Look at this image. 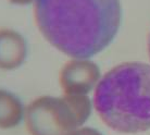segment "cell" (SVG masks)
<instances>
[{
  "label": "cell",
  "mask_w": 150,
  "mask_h": 135,
  "mask_svg": "<svg viewBox=\"0 0 150 135\" xmlns=\"http://www.w3.org/2000/svg\"><path fill=\"white\" fill-rule=\"evenodd\" d=\"M33 9L41 36L70 58L101 53L121 24L120 0H36Z\"/></svg>",
  "instance_id": "cell-1"
},
{
  "label": "cell",
  "mask_w": 150,
  "mask_h": 135,
  "mask_svg": "<svg viewBox=\"0 0 150 135\" xmlns=\"http://www.w3.org/2000/svg\"><path fill=\"white\" fill-rule=\"evenodd\" d=\"M93 105L113 131L136 134L150 130V65L134 61L112 68L95 88Z\"/></svg>",
  "instance_id": "cell-2"
},
{
  "label": "cell",
  "mask_w": 150,
  "mask_h": 135,
  "mask_svg": "<svg viewBox=\"0 0 150 135\" xmlns=\"http://www.w3.org/2000/svg\"><path fill=\"white\" fill-rule=\"evenodd\" d=\"M93 107L88 95H42L26 105L23 123L30 135H69L84 126Z\"/></svg>",
  "instance_id": "cell-3"
},
{
  "label": "cell",
  "mask_w": 150,
  "mask_h": 135,
  "mask_svg": "<svg viewBox=\"0 0 150 135\" xmlns=\"http://www.w3.org/2000/svg\"><path fill=\"white\" fill-rule=\"evenodd\" d=\"M101 79L100 69L89 59L71 58L62 65L58 81L63 94L88 95Z\"/></svg>",
  "instance_id": "cell-4"
},
{
  "label": "cell",
  "mask_w": 150,
  "mask_h": 135,
  "mask_svg": "<svg viewBox=\"0 0 150 135\" xmlns=\"http://www.w3.org/2000/svg\"><path fill=\"white\" fill-rule=\"evenodd\" d=\"M27 57L26 38L14 28L0 27V71L18 70L25 63Z\"/></svg>",
  "instance_id": "cell-5"
},
{
  "label": "cell",
  "mask_w": 150,
  "mask_h": 135,
  "mask_svg": "<svg viewBox=\"0 0 150 135\" xmlns=\"http://www.w3.org/2000/svg\"><path fill=\"white\" fill-rule=\"evenodd\" d=\"M26 106L13 92L0 88V130L7 131L24 122Z\"/></svg>",
  "instance_id": "cell-6"
},
{
  "label": "cell",
  "mask_w": 150,
  "mask_h": 135,
  "mask_svg": "<svg viewBox=\"0 0 150 135\" xmlns=\"http://www.w3.org/2000/svg\"><path fill=\"white\" fill-rule=\"evenodd\" d=\"M69 135H103L97 129L90 128V126H81L70 133Z\"/></svg>",
  "instance_id": "cell-7"
},
{
  "label": "cell",
  "mask_w": 150,
  "mask_h": 135,
  "mask_svg": "<svg viewBox=\"0 0 150 135\" xmlns=\"http://www.w3.org/2000/svg\"><path fill=\"white\" fill-rule=\"evenodd\" d=\"M7 1L13 6H16V7H26L30 4L34 6L36 0H7Z\"/></svg>",
  "instance_id": "cell-8"
},
{
  "label": "cell",
  "mask_w": 150,
  "mask_h": 135,
  "mask_svg": "<svg viewBox=\"0 0 150 135\" xmlns=\"http://www.w3.org/2000/svg\"><path fill=\"white\" fill-rule=\"evenodd\" d=\"M148 55H149V59H150V34L148 36Z\"/></svg>",
  "instance_id": "cell-9"
}]
</instances>
